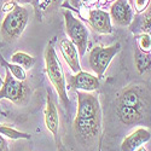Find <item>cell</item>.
Here are the masks:
<instances>
[{"label":"cell","instance_id":"obj_1","mask_svg":"<svg viewBox=\"0 0 151 151\" xmlns=\"http://www.w3.org/2000/svg\"><path fill=\"white\" fill-rule=\"evenodd\" d=\"M78 111L74 131L82 143H88L99 135L102 129V108L98 96L91 92L76 91Z\"/></svg>","mask_w":151,"mask_h":151},{"label":"cell","instance_id":"obj_2","mask_svg":"<svg viewBox=\"0 0 151 151\" xmlns=\"http://www.w3.org/2000/svg\"><path fill=\"white\" fill-rule=\"evenodd\" d=\"M44 58H45V71L48 80L51 81L52 86L55 87L62 104L64 105V108H69L70 102L67 91V80L64 76V71H63L56 50L51 44L46 47Z\"/></svg>","mask_w":151,"mask_h":151},{"label":"cell","instance_id":"obj_3","mask_svg":"<svg viewBox=\"0 0 151 151\" xmlns=\"http://www.w3.org/2000/svg\"><path fill=\"white\" fill-rule=\"evenodd\" d=\"M29 21V11L21 5H16L9 14L5 16L1 27H0V34L4 41L14 42L22 35L26 29Z\"/></svg>","mask_w":151,"mask_h":151},{"label":"cell","instance_id":"obj_4","mask_svg":"<svg viewBox=\"0 0 151 151\" xmlns=\"http://www.w3.org/2000/svg\"><path fill=\"white\" fill-rule=\"evenodd\" d=\"M65 22V32L69 36V40L76 46L80 57L85 56L87 45H88V30L85 24L75 17L69 10L63 11Z\"/></svg>","mask_w":151,"mask_h":151},{"label":"cell","instance_id":"obj_5","mask_svg":"<svg viewBox=\"0 0 151 151\" xmlns=\"http://www.w3.org/2000/svg\"><path fill=\"white\" fill-rule=\"evenodd\" d=\"M29 94V86L26 85L23 81L17 80L9 70H6L3 86L0 88V100L9 99L10 102L15 103L16 105H23L28 100Z\"/></svg>","mask_w":151,"mask_h":151},{"label":"cell","instance_id":"obj_6","mask_svg":"<svg viewBox=\"0 0 151 151\" xmlns=\"http://www.w3.org/2000/svg\"><path fill=\"white\" fill-rule=\"evenodd\" d=\"M121 51V44L116 42L110 46H96L92 48V51L88 57L90 67L94 71L98 79H102L104 74L114 58Z\"/></svg>","mask_w":151,"mask_h":151},{"label":"cell","instance_id":"obj_7","mask_svg":"<svg viewBox=\"0 0 151 151\" xmlns=\"http://www.w3.org/2000/svg\"><path fill=\"white\" fill-rule=\"evenodd\" d=\"M44 119H45V124L48 132H51V134L55 138V143L58 150L63 151V144L59 137V115L58 110L56 106L55 100L52 99V96L50 92H47V100H46V108L44 112Z\"/></svg>","mask_w":151,"mask_h":151},{"label":"cell","instance_id":"obj_8","mask_svg":"<svg viewBox=\"0 0 151 151\" xmlns=\"http://www.w3.org/2000/svg\"><path fill=\"white\" fill-rule=\"evenodd\" d=\"M69 86L75 91H83V92H93L99 88V79L94 75L80 70L75 75L69 78Z\"/></svg>","mask_w":151,"mask_h":151},{"label":"cell","instance_id":"obj_9","mask_svg":"<svg viewBox=\"0 0 151 151\" xmlns=\"http://www.w3.org/2000/svg\"><path fill=\"white\" fill-rule=\"evenodd\" d=\"M110 17L115 24L127 27L133 21V10L127 0H116L110 7Z\"/></svg>","mask_w":151,"mask_h":151},{"label":"cell","instance_id":"obj_10","mask_svg":"<svg viewBox=\"0 0 151 151\" xmlns=\"http://www.w3.org/2000/svg\"><path fill=\"white\" fill-rule=\"evenodd\" d=\"M151 139V131L146 127H139L124 137L121 143V151H135L144 146Z\"/></svg>","mask_w":151,"mask_h":151},{"label":"cell","instance_id":"obj_11","mask_svg":"<svg viewBox=\"0 0 151 151\" xmlns=\"http://www.w3.org/2000/svg\"><path fill=\"white\" fill-rule=\"evenodd\" d=\"M88 23L94 32L100 34H110L112 32L110 14L103 10H91L88 12Z\"/></svg>","mask_w":151,"mask_h":151},{"label":"cell","instance_id":"obj_12","mask_svg":"<svg viewBox=\"0 0 151 151\" xmlns=\"http://www.w3.org/2000/svg\"><path fill=\"white\" fill-rule=\"evenodd\" d=\"M59 47H60L62 56L67 62V64L69 65L70 70L75 74L79 73L81 70V65H80V55L76 46L69 39H62L59 42Z\"/></svg>","mask_w":151,"mask_h":151},{"label":"cell","instance_id":"obj_13","mask_svg":"<svg viewBox=\"0 0 151 151\" xmlns=\"http://www.w3.org/2000/svg\"><path fill=\"white\" fill-rule=\"evenodd\" d=\"M116 112L120 121L124 124H133L139 122L143 119V109H138V108L123 106L117 104Z\"/></svg>","mask_w":151,"mask_h":151},{"label":"cell","instance_id":"obj_14","mask_svg":"<svg viewBox=\"0 0 151 151\" xmlns=\"http://www.w3.org/2000/svg\"><path fill=\"white\" fill-rule=\"evenodd\" d=\"M117 104L123 105V106H132V108L143 109L140 94H139V92H138V90H135V88L124 90L119 97V103Z\"/></svg>","mask_w":151,"mask_h":151},{"label":"cell","instance_id":"obj_15","mask_svg":"<svg viewBox=\"0 0 151 151\" xmlns=\"http://www.w3.org/2000/svg\"><path fill=\"white\" fill-rule=\"evenodd\" d=\"M134 64L139 74L151 71V52H144L138 47L134 51Z\"/></svg>","mask_w":151,"mask_h":151},{"label":"cell","instance_id":"obj_16","mask_svg":"<svg viewBox=\"0 0 151 151\" xmlns=\"http://www.w3.org/2000/svg\"><path fill=\"white\" fill-rule=\"evenodd\" d=\"M11 62L14 64H17L19 67H22L24 70H29L34 67L35 64V58L28 53L24 52H16L11 56Z\"/></svg>","mask_w":151,"mask_h":151},{"label":"cell","instance_id":"obj_17","mask_svg":"<svg viewBox=\"0 0 151 151\" xmlns=\"http://www.w3.org/2000/svg\"><path fill=\"white\" fill-rule=\"evenodd\" d=\"M0 134L9 138L11 140H18V139H26L29 140L32 135L29 133H24L21 131H17L15 128L10 127V126H5V124H0Z\"/></svg>","mask_w":151,"mask_h":151},{"label":"cell","instance_id":"obj_18","mask_svg":"<svg viewBox=\"0 0 151 151\" xmlns=\"http://www.w3.org/2000/svg\"><path fill=\"white\" fill-rule=\"evenodd\" d=\"M0 65H1L3 68H5L6 70H9L17 80H19V81H24V80H26V78H27L26 70H24L22 67L17 65V64H14V63L10 64L7 60H5V58L3 57L1 53H0Z\"/></svg>","mask_w":151,"mask_h":151},{"label":"cell","instance_id":"obj_19","mask_svg":"<svg viewBox=\"0 0 151 151\" xmlns=\"http://www.w3.org/2000/svg\"><path fill=\"white\" fill-rule=\"evenodd\" d=\"M137 47L144 52H151V37L146 33L137 35Z\"/></svg>","mask_w":151,"mask_h":151},{"label":"cell","instance_id":"obj_20","mask_svg":"<svg viewBox=\"0 0 151 151\" xmlns=\"http://www.w3.org/2000/svg\"><path fill=\"white\" fill-rule=\"evenodd\" d=\"M142 32L149 34L150 37H151V6H150V9L146 11L145 16L143 17V22H142Z\"/></svg>","mask_w":151,"mask_h":151},{"label":"cell","instance_id":"obj_21","mask_svg":"<svg viewBox=\"0 0 151 151\" xmlns=\"http://www.w3.org/2000/svg\"><path fill=\"white\" fill-rule=\"evenodd\" d=\"M134 3V7H135V11L138 14H142V12L145 11V9L147 7L150 0H133Z\"/></svg>","mask_w":151,"mask_h":151},{"label":"cell","instance_id":"obj_22","mask_svg":"<svg viewBox=\"0 0 151 151\" xmlns=\"http://www.w3.org/2000/svg\"><path fill=\"white\" fill-rule=\"evenodd\" d=\"M0 151H10L9 145L6 143V140L4 139V135L0 134Z\"/></svg>","mask_w":151,"mask_h":151},{"label":"cell","instance_id":"obj_23","mask_svg":"<svg viewBox=\"0 0 151 151\" xmlns=\"http://www.w3.org/2000/svg\"><path fill=\"white\" fill-rule=\"evenodd\" d=\"M32 3L34 5V9H35V14H36V17L40 18V15H39V9H40V0H32Z\"/></svg>","mask_w":151,"mask_h":151},{"label":"cell","instance_id":"obj_24","mask_svg":"<svg viewBox=\"0 0 151 151\" xmlns=\"http://www.w3.org/2000/svg\"><path fill=\"white\" fill-rule=\"evenodd\" d=\"M74 1H75V4H79V3H83L85 5H92V4H94L96 1H97V0H74Z\"/></svg>","mask_w":151,"mask_h":151},{"label":"cell","instance_id":"obj_25","mask_svg":"<svg viewBox=\"0 0 151 151\" xmlns=\"http://www.w3.org/2000/svg\"><path fill=\"white\" fill-rule=\"evenodd\" d=\"M60 1H62V0H46V1H45L40 7L44 9V7H46L47 5H50V4H58V3H60Z\"/></svg>","mask_w":151,"mask_h":151},{"label":"cell","instance_id":"obj_26","mask_svg":"<svg viewBox=\"0 0 151 151\" xmlns=\"http://www.w3.org/2000/svg\"><path fill=\"white\" fill-rule=\"evenodd\" d=\"M12 1L21 5V4H29V3H32V0H12Z\"/></svg>","mask_w":151,"mask_h":151},{"label":"cell","instance_id":"obj_27","mask_svg":"<svg viewBox=\"0 0 151 151\" xmlns=\"http://www.w3.org/2000/svg\"><path fill=\"white\" fill-rule=\"evenodd\" d=\"M135 151H147V150H146V149H145V147H144V146H140V147H139V149H137V150H135Z\"/></svg>","mask_w":151,"mask_h":151},{"label":"cell","instance_id":"obj_28","mask_svg":"<svg viewBox=\"0 0 151 151\" xmlns=\"http://www.w3.org/2000/svg\"><path fill=\"white\" fill-rule=\"evenodd\" d=\"M3 82H4V80L1 79V76H0V88H1V86H3Z\"/></svg>","mask_w":151,"mask_h":151},{"label":"cell","instance_id":"obj_29","mask_svg":"<svg viewBox=\"0 0 151 151\" xmlns=\"http://www.w3.org/2000/svg\"><path fill=\"white\" fill-rule=\"evenodd\" d=\"M105 1H112V0H105Z\"/></svg>","mask_w":151,"mask_h":151},{"label":"cell","instance_id":"obj_30","mask_svg":"<svg viewBox=\"0 0 151 151\" xmlns=\"http://www.w3.org/2000/svg\"><path fill=\"white\" fill-rule=\"evenodd\" d=\"M128 1H131V3H133V0H128Z\"/></svg>","mask_w":151,"mask_h":151}]
</instances>
